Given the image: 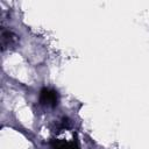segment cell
Returning a JSON list of instances; mask_svg holds the SVG:
<instances>
[{
    "label": "cell",
    "mask_w": 149,
    "mask_h": 149,
    "mask_svg": "<svg viewBox=\"0 0 149 149\" xmlns=\"http://www.w3.org/2000/svg\"><path fill=\"white\" fill-rule=\"evenodd\" d=\"M41 100L42 102H45L48 105H55L57 104V95H56V92L55 91H50L48 88H44L41 93Z\"/></svg>",
    "instance_id": "6da1fadb"
},
{
    "label": "cell",
    "mask_w": 149,
    "mask_h": 149,
    "mask_svg": "<svg viewBox=\"0 0 149 149\" xmlns=\"http://www.w3.org/2000/svg\"><path fill=\"white\" fill-rule=\"evenodd\" d=\"M13 35H12V33L10 31H3L2 33V47H3V49L6 48V47H9L10 44H12V42L15 40L14 37H12Z\"/></svg>",
    "instance_id": "7a4b0ae2"
},
{
    "label": "cell",
    "mask_w": 149,
    "mask_h": 149,
    "mask_svg": "<svg viewBox=\"0 0 149 149\" xmlns=\"http://www.w3.org/2000/svg\"><path fill=\"white\" fill-rule=\"evenodd\" d=\"M54 149H78L73 142H58Z\"/></svg>",
    "instance_id": "3957f363"
}]
</instances>
